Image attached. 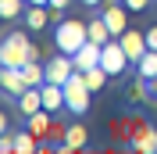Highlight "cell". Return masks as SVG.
I'll return each instance as SVG.
<instances>
[{"label":"cell","mask_w":157,"mask_h":154,"mask_svg":"<svg viewBox=\"0 0 157 154\" xmlns=\"http://www.w3.org/2000/svg\"><path fill=\"white\" fill-rule=\"evenodd\" d=\"M29 61H39V47L25 36V32H11L4 43H0V65L21 68V65H29Z\"/></svg>","instance_id":"obj_1"},{"label":"cell","mask_w":157,"mask_h":154,"mask_svg":"<svg viewBox=\"0 0 157 154\" xmlns=\"http://www.w3.org/2000/svg\"><path fill=\"white\" fill-rule=\"evenodd\" d=\"M54 43H57L61 54H75L78 47H86L89 43V22H61V25H54Z\"/></svg>","instance_id":"obj_2"},{"label":"cell","mask_w":157,"mask_h":154,"mask_svg":"<svg viewBox=\"0 0 157 154\" xmlns=\"http://www.w3.org/2000/svg\"><path fill=\"white\" fill-rule=\"evenodd\" d=\"M89 93H93V90L86 86V75L75 68L71 79L64 83V100H68V111H71V115H86V111H89Z\"/></svg>","instance_id":"obj_3"},{"label":"cell","mask_w":157,"mask_h":154,"mask_svg":"<svg viewBox=\"0 0 157 154\" xmlns=\"http://www.w3.org/2000/svg\"><path fill=\"white\" fill-rule=\"evenodd\" d=\"M125 151H143V154H157V129L143 118H132V133L125 140Z\"/></svg>","instance_id":"obj_4"},{"label":"cell","mask_w":157,"mask_h":154,"mask_svg":"<svg viewBox=\"0 0 157 154\" xmlns=\"http://www.w3.org/2000/svg\"><path fill=\"white\" fill-rule=\"evenodd\" d=\"M100 65L107 68V75H121V72H125L128 54H125V47H121V39H118V36L104 43V50H100Z\"/></svg>","instance_id":"obj_5"},{"label":"cell","mask_w":157,"mask_h":154,"mask_svg":"<svg viewBox=\"0 0 157 154\" xmlns=\"http://www.w3.org/2000/svg\"><path fill=\"white\" fill-rule=\"evenodd\" d=\"M125 4H118V0H104V4H100V14H104V22H107L111 25V32H114V36H121V32L128 29L125 25Z\"/></svg>","instance_id":"obj_6"},{"label":"cell","mask_w":157,"mask_h":154,"mask_svg":"<svg viewBox=\"0 0 157 154\" xmlns=\"http://www.w3.org/2000/svg\"><path fill=\"white\" fill-rule=\"evenodd\" d=\"M71 72H75V61H71V54H57L54 61H47V83H68Z\"/></svg>","instance_id":"obj_7"},{"label":"cell","mask_w":157,"mask_h":154,"mask_svg":"<svg viewBox=\"0 0 157 154\" xmlns=\"http://www.w3.org/2000/svg\"><path fill=\"white\" fill-rule=\"evenodd\" d=\"M118 39H121V47H125V54H128V61H132V65H136V61H139V58H143V54L150 50V47H147V32L125 29Z\"/></svg>","instance_id":"obj_8"},{"label":"cell","mask_w":157,"mask_h":154,"mask_svg":"<svg viewBox=\"0 0 157 154\" xmlns=\"http://www.w3.org/2000/svg\"><path fill=\"white\" fill-rule=\"evenodd\" d=\"M86 140H89L86 125H68L64 140H61V144H54V151H57V154H75V151H82V147H86Z\"/></svg>","instance_id":"obj_9"},{"label":"cell","mask_w":157,"mask_h":154,"mask_svg":"<svg viewBox=\"0 0 157 154\" xmlns=\"http://www.w3.org/2000/svg\"><path fill=\"white\" fill-rule=\"evenodd\" d=\"M0 86L7 90L11 97H21L25 90H29V79H25L21 68H7V65H4V72H0Z\"/></svg>","instance_id":"obj_10"},{"label":"cell","mask_w":157,"mask_h":154,"mask_svg":"<svg viewBox=\"0 0 157 154\" xmlns=\"http://www.w3.org/2000/svg\"><path fill=\"white\" fill-rule=\"evenodd\" d=\"M100 43H86V47H78L75 54H71V61H75V68L78 72H89V68H97L100 65Z\"/></svg>","instance_id":"obj_11"},{"label":"cell","mask_w":157,"mask_h":154,"mask_svg":"<svg viewBox=\"0 0 157 154\" xmlns=\"http://www.w3.org/2000/svg\"><path fill=\"white\" fill-rule=\"evenodd\" d=\"M39 93H43V107H47V111H61V107H68V100H64V86H61V83H43Z\"/></svg>","instance_id":"obj_12"},{"label":"cell","mask_w":157,"mask_h":154,"mask_svg":"<svg viewBox=\"0 0 157 154\" xmlns=\"http://www.w3.org/2000/svg\"><path fill=\"white\" fill-rule=\"evenodd\" d=\"M50 115H54V111H47V107H39L36 115H29L25 129H29V133H36L39 140H47V136H50V125H54V122H50Z\"/></svg>","instance_id":"obj_13"},{"label":"cell","mask_w":157,"mask_h":154,"mask_svg":"<svg viewBox=\"0 0 157 154\" xmlns=\"http://www.w3.org/2000/svg\"><path fill=\"white\" fill-rule=\"evenodd\" d=\"M39 107H43V93H39V86H29L25 93L18 97V111H21L25 118H29V115H36Z\"/></svg>","instance_id":"obj_14"},{"label":"cell","mask_w":157,"mask_h":154,"mask_svg":"<svg viewBox=\"0 0 157 154\" xmlns=\"http://www.w3.org/2000/svg\"><path fill=\"white\" fill-rule=\"evenodd\" d=\"M25 79H29V86H43L47 83V61H29V65H21Z\"/></svg>","instance_id":"obj_15"},{"label":"cell","mask_w":157,"mask_h":154,"mask_svg":"<svg viewBox=\"0 0 157 154\" xmlns=\"http://www.w3.org/2000/svg\"><path fill=\"white\" fill-rule=\"evenodd\" d=\"M136 72H139L143 79H157V50H154V47L136 61Z\"/></svg>","instance_id":"obj_16"},{"label":"cell","mask_w":157,"mask_h":154,"mask_svg":"<svg viewBox=\"0 0 157 154\" xmlns=\"http://www.w3.org/2000/svg\"><path fill=\"white\" fill-rule=\"evenodd\" d=\"M47 22H50V11H43L39 4H32V7L25 11V25H29V29H47Z\"/></svg>","instance_id":"obj_17"},{"label":"cell","mask_w":157,"mask_h":154,"mask_svg":"<svg viewBox=\"0 0 157 154\" xmlns=\"http://www.w3.org/2000/svg\"><path fill=\"white\" fill-rule=\"evenodd\" d=\"M86 75V86L89 90H104V83H107V68L97 65V68H89V72H82Z\"/></svg>","instance_id":"obj_18"},{"label":"cell","mask_w":157,"mask_h":154,"mask_svg":"<svg viewBox=\"0 0 157 154\" xmlns=\"http://www.w3.org/2000/svg\"><path fill=\"white\" fill-rule=\"evenodd\" d=\"M21 4H29V0H0V18H18L21 14Z\"/></svg>","instance_id":"obj_19"},{"label":"cell","mask_w":157,"mask_h":154,"mask_svg":"<svg viewBox=\"0 0 157 154\" xmlns=\"http://www.w3.org/2000/svg\"><path fill=\"white\" fill-rule=\"evenodd\" d=\"M128 100H132V104H143V100H147V79H143V75L128 86Z\"/></svg>","instance_id":"obj_20"},{"label":"cell","mask_w":157,"mask_h":154,"mask_svg":"<svg viewBox=\"0 0 157 154\" xmlns=\"http://www.w3.org/2000/svg\"><path fill=\"white\" fill-rule=\"evenodd\" d=\"M64 133H68V129H64L61 122H54V125H50V136H47V140H50V144H61V140H64Z\"/></svg>","instance_id":"obj_21"},{"label":"cell","mask_w":157,"mask_h":154,"mask_svg":"<svg viewBox=\"0 0 157 154\" xmlns=\"http://www.w3.org/2000/svg\"><path fill=\"white\" fill-rule=\"evenodd\" d=\"M111 133H114L118 140H121V136L128 140V133H132V122H114V125H111Z\"/></svg>","instance_id":"obj_22"},{"label":"cell","mask_w":157,"mask_h":154,"mask_svg":"<svg viewBox=\"0 0 157 154\" xmlns=\"http://www.w3.org/2000/svg\"><path fill=\"white\" fill-rule=\"evenodd\" d=\"M121 4H125L128 11H147L150 4H154V0H121Z\"/></svg>","instance_id":"obj_23"},{"label":"cell","mask_w":157,"mask_h":154,"mask_svg":"<svg viewBox=\"0 0 157 154\" xmlns=\"http://www.w3.org/2000/svg\"><path fill=\"white\" fill-rule=\"evenodd\" d=\"M147 100L157 104V79H147Z\"/></svg>","instance_id":"obj_24"},{"label":"cell","mask_w":157,"mask_h":154,"mask_svg":"<svg viewBox=\"0 0 157 154\" xmlns=\"http://www.w3.org/2000/svg\"><path fill=\"white\" fill-rule=\"evenodd\" d=\"M0 151H4V154H11V151H14V136H7V133H4V140H0Z\"/></svg>","instance_id":"obj_25"},{"label":"cell","mask_w":157,"mask_h":154,"mask_svg":"<svg viewBox=\"0 0 157 154\" xmlns=\"http://www.w3.org/2000/svg\"><path fill=\"white\" fill-rule=\"evenodd\" d=\"M147 47L157 50V25H154V29H147Z\"/></svg>","instance_id":"obj_26"},{"label":"cell","mask_w":157,"mask_h":154,"mask_svg":"<svg viewBox=\"0 0 157 154\" xmlns=\"http://www.w3.org/2000/svg\"><path fill=\"white\" fill-rule=\"evenodd\" d=\"M50 7H68V0H50Z\"/></svg>","instance_id":"obj_27"},{"label":"cell","mask_w":157,"mask_h":154,"mask_svg":"<svg viewBox=\"0 0 157 154\" xmlns=\"http://www.w3.org/2000/svg\"><path fill=\"white\" fill-rule=\"evenodd\" d=\"M82 4H86V7H97V4H104V0H82Z\"/></svg>","instance_id":"obj_28"},{"label":"cell","mask_w":157,"mask_h":154,"mask_svg":"<svg viewBox=\"0 0 157 154\" xmlns=\"http://www.w3.org/2000/svg\"><path fill=\"white\" fill-rule=\"evenodd\" d=\"M29 4H50V0H29Z\"/></svg>","instance_id":"obj_29"},{"label":"cell","mask_w":157,"mask_h":154,"mask_svg":"<svg viewBox=\"0 0 157 154\" xmlns=\"http://www.w3.org/2000/svg\"><path fill=\"white\" fill-rule=\"evenodd\" d=\"M154 7H157V0H154Z\"/></svg>","instance_id":"obj_30"}]
</instances>
